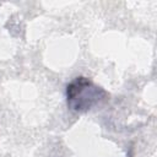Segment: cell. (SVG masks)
Listing matches in <instances>:
<instances>
[{"mask_svg":"<svg viewBox=\"0 0 157 157\" xmlns=\"http://www.w3.org/2000/svg\"><path fill=\"white\" fill-rule=\"evenodd\" d=\"M99 91L87 78L77 77L67 86V103L76 110L87 109L98 99Z\"/></svg>","mask_w":157,"mask_h":157,"instance_id":"6da1fadb","label":"cell"}]
</instances>
